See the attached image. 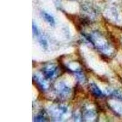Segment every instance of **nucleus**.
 Returning a JSON list of instances; mask_svg holds the SVG:
<instances>
[{
  "label": "nucleus",
  "instance_id": "obj_3",
  "mask_svg": "<svg viewBox=\"0 0 122 122\" xmlns=\"http://www.w3.org/2000/svg\"><path fill=\"white\" fill-rule=\"evenodd\" d=\"M54 73V69H47L44 71V75L47 78H50L53 76V75Z\"/></svg>",
  "mask_w": 122,
  "mask_h": 122
},
{
  "label": "nucleus",
  "instance_id": "obj_5",
  "mask_svg": "<svg viewBox=\"0 0 122 122\" xmlns=\"http://www.w3.org/2000/svg\"><path fill=\"white\" fill-rule=\"evenodd\" d=\"M32 33L35 36H39V29H38L37 27L36 26L34 23H32Z\"/></svg>",
  "mask_w": 122,
  "mask_h": 122
},
{
  "label": "nucleus",
  "instance_id": "obj_4",
  "mask_svg": "<svg viewBox=\"0 0 122 122\" xmlns=\"http://www.w3.org/2000/svg\"><path fill=\"white\" fill-rule=\"evenodd\" d=\"M39 42H40V44L41 45L42 47L45 48H47V42H46V40L45 39H43V37H41L39 39Z\"/></svg>",
  "mask_w": 122,
  "mask_h": 122
},
{
  "label": "nucleus",
  "instance_id": "obj_1",
  "mask_svg": "<svg viewBox=\"0 0 122 122\" xmlns=\"http://www.w3.org/2000/svg\"><path fill=\"white\" fill-rule=\"evenodd\" d=\"M42 17H43V18H44L46 21H47L51 26H54V25H55V20H54V19L53 18V17H52L51 15L48 14V13L45 12H42Z\"/></svg>",
  "mask_w": 122,
  "mask_h": 122
},
{
  "label": "nucleus",
  "instance_id": "obj_2",
  "mask_svg": "<svg viewBox=\"0 0 122 122\" xmlns=\"http://www.w3.org/2000/svg\"><path fill=\"white\" fill-rule=\"evenodd\" d=\"M90 89H91L92 93L97 97H101L103 95V93L101 92L100 89L97 87V85L95 84H90Z\"/></svg>",
  "mask_w": 122,
  "mask_h": 122
}]
</instances>
